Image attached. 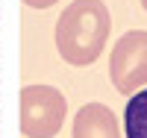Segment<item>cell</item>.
<instances>
[{
    "instance_id": "1",
    "label": "cell",
    "mask_w": 147,
    "mask_h": 138,
    "mask_svg": "<svg viewBox=\"0 0 147 138\" xmlns=\"http://www.w3.org/2000/svg\"><path fill=\"white\" fill-rule=\"evenodd\" d=\"M112 30L103 0H74L56 21V50L68 65H91L100 59Z\"/></svg>"
},
{
    "instance_id": "7",
    "label": "cell",
    "mask_w": 147,
    "mask_h": 138,
    "mask_svg": "<svg viewBox=\"0 0 147 138\" xmlns=\"http://www.w3.org/2000/svg\"><path fill=\"white\" fill-rule=\"evenodd\" d=\"M141 6H144V12H147V0H141Z\"/></svg>"
},
{
    "instance_id": "2",
    "label": "cell",
    "mask_w": 147,
    "mask_h": 138,
    "mask_svg": "<svg viewBox=\"0 0 147 138\" xmlns=\"http://www.w3.org/2000/svg\"><path fill=\"white\" fill-rule=\"evenodd\" d=\"M68 100L53 85L21 88V132L27 138H53L65 123Z\"/></svg>"
},
{
    "instance_id": "3",
    "label": "cell",
    "mask_w": 147,
    "mask_h": 138,
    "mask_svg": "<svg viewBox=\"0 0 147 138\" xmlns=\"http://www.w3.org/2000/svg\"><path fill=\"white\" fill-rule=\"evenodd\" d=\"M109 73L121 94H136L147 85V30H129L118 38L109 56Z\"/></svg>"
},
{
    "instance_id": "4",
    "label": "cell",
    "mask_w": 147,
    "mask_h": 138,
    "mask_svg": "<svg viewBox=\"0 0 147 138\" xmlns=\"http://www.w3.org/2000/svg\"><path fill=\"white\" fill-rule=\"evenodd\" d=\"M74 138H121L118 118L103 103H88L74 118Z\"/></svg>"
},
{
    "instance_id": "5",
    "label": "cell",
    "mask_w": 147,
    "mask_h": 138,
    "mask_svg": "<svg viewBox=\"0 0 147 138\" xmlns=\"http://www.w3.org/2000/svg\"><path fill=\"white\" fill-rule=\"evenodd\" d=\"M124 129H127V138H147V88L129 97L124 109Z\"/></svg>"
},
{
    "instance_id": "6",
    "label": "cell",
    "mask_w": 147,
    "mask_h": 138,
    "mask_svg": "<svg viewBox=\"0 0 147 138\" xmlns=\"http://www.w3.org/2000/svg\"><path fill=\"white\" fill-rule=\"evenodd\" d=\"M30 9H50L53 3H59V0H24Z\"/></svg>"
}]
</instances>
